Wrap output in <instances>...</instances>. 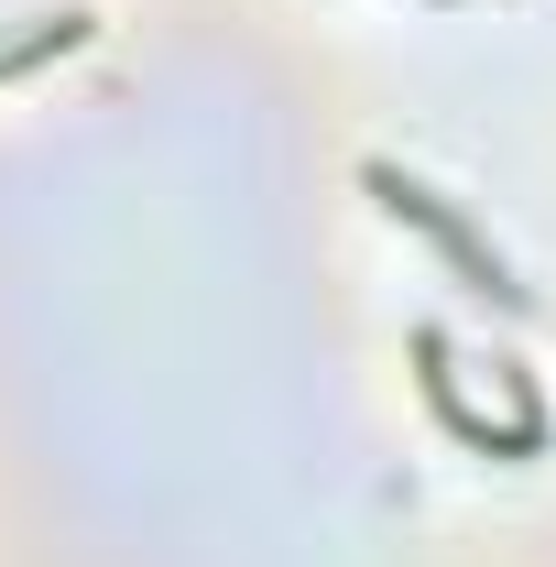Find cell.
Returning a JSON list of instances; mask_svg holds the SVG:
<instances>
[{"label": "cell", "mask_w": 556, "mask_h": 567, "mask_svg": "<svg viewBox=\"0 0 556 567\" xmlns=\"http://www.w3.org/2000/svg\"><path fill=\"white\" fill-rule=\"evenodd\" d=\"M371 197H382L393 218H415V229H425V240H436V251H447V262H459L470 284H481V295H502V306H524V284H513V262H502V251H491V240H481V229H470L459 208H447L436 186H415V175H393V164H371Z\"/></svg>", "instance_id": "cell-1"}, {"label": "cell", "mask_w": 556, "mask_h": 567, "mask_svg": "<svg viewBox=\"0 0 556 567\" xmlns=\"http://www.w3.org/2000/svg\"><path fill=\"white\" fill-rule=\"evenodd\" d=\"M76 33H87L76 11H55V22H33V33H11V44H0V76H22V66H33V55H66Z\"/></svg>", "instance_id": "cell-2"}]
</instances>
